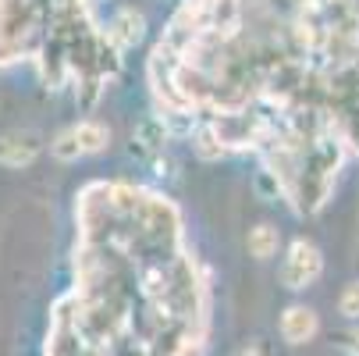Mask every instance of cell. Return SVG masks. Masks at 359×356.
<instances>
[{
    "label": "cell",
    "instance_id": "obj_3",
    "mask_svg": "<svg viewBox=\"0 0 359 356\" xmlns=\"http://www.w3.org/2000/svg\"><path fill=\"white\" fill-rule=\"evenodd\" d=\"M171 132H168V121L161 118V114H149V118H142L139 125H135V132H132V154L135 157H157L161 154V146H164V139H168Z\"/></svg>",
    "mask_w": 359,
    "mask_h": 356
},
{
    "label": "cell",
    "instance_id": "obj_6",
    "mask_svg": "<svg viewBox=\"0 0 359 356\" xmlns=\"http://www.w3.org/2000/svg\"><path fill=\"white\" fill-rule=\"evenodd\" d=\"M189 139H192V150H196L203 161H217V157L228 154V146L221 143V136H217V128H214L210 118H199V125H196V132Z\"/></svg>",
    "mask_w": 359,
    "mask_h": 356
},
{
    "label": "cell",
    "instance_id": "obj_8",
    "mask_svg": "<svg viewBox=\"0 0 359 356\" xmlns=\"http://www.w3.org/2000/svg\"><path fill=\"white\" fill-rule=\"evenodd\" d=\"M75 136H79L82 154H100V150H107V143H111V128L100 125V121H93V118L79 121V125H75Z\"/></svg>",
    "mask_w": 359,
    "mask_h": 356
},
{
    "label": "cell",
    "instance_id": "obj_11",
    "mask_svg": "<svg viewBox=\"0 0 359 356\" xmlns=\"http://www.w3.org/2000/svg\"><path fill=\"white\" fill-rule=\"evenodd\" d=\"M149 164H153V175H161V178L175 171V161H171V157H161V154H157V157H153Z\"/></svg>",
    "mask_w": 359,
    "mask_h": 356
},
{
    "label": "cell",
    "instance_id": "obj_9",
    "mask_svg": "<svg viewBox=\"0 0 359 356\" xmlns=\"http://www.w3.org/2000/svg\"><path fill=\"white\" fill-rule=\"evenodd\" d=\"M50 154H54L57 161H79V157H82V146H79V136H75V125L54 136V143H50Z\"/></svg>",
    "mask_w": 359,
    "mask_h": 356
},
{
    "label": "cell",
    "instance_id": "obj_5",
    "mask_svg": "<svg viewBox=\"0 0 359 356\" xmlns=\"http://www.w3.org/2000/svg\"><path fill=\"white\" fill-rule=\"evenodd\" d=\"M281 335L285 342L292 345H302V342H310L317 335V314L310 307H288L281 314Z\"/></svg>",
    "mask_w": 359,
    "mask_h": 356
},
{
    "label": "cell",
    "instance_id": "obj_7",
    "mask_svg": "<svg viewBox=\"0 0 359 356\" xmlns=\"http://www.w3.org/2000/svg\"><path fill=\"white\" fill-rule=\"evenodd\" d=\"M245 242H249V253L256 261H267V257H274L278 246H281V232L274 225H256V228H249Z\"/></svg>",
    "mask_w": 359,
    "mask_h": 356
},
{
    "label": "cell",
    "instance_id": "obj_1",
    "mask_svg": "<svg viewBox=\"0 0 359 356\" xmlns=\"http://www.w3.org/2000/svg\"><path fill=\"white\" fill-rule=\"evenodd\" d=\"M324 271V257H320V249L313 242H306V239H295L288 246V257L281 264V282L288 289H306L310 282H317Z\"/></svg>",
    "mask_w": 359,
    "mask_h": 356
},
{
    "label": "cell",
    "instance_id": "obj_4",
    "mask_svg": "<svg viewBox=\"0 0 359 356\" xmlns=\"http://www.w3.org/2000/svg\"><path fill=\"white\" fill-rule=\"evenodd\" d=\"M39 154V136L36 132H8L0 136V164L8 168H25Z\"/></svg>",
    "mask_w": 359,
    "mask_h": 356
},
{
    "label": "cell",
    "instance_id": "obj_10",
    "mask_svg": "<svg viewBox=\"0 0 359 356\" xmlns=\"http://www.w3.org/2000/svg\"><path fill=\"white\" fill-rule=\"evenodd\" d=\"M338 310H341L345 317H359V285H348V289L341 292Z\"/></svg>",
    "mask_w": 359,
    "mask_h": 356
},
{
    "label": "cell",
    "instance_id": "obj_2",
    "mask_svg": "<svg viewBox=\"0 0 359 356\" xmlns=\"http://www.w3.org/2000/svg\"><path fill=\"white\" fill-rule=\"evenodd\" d=\"M104 36L111 39L114 50H125V46L142 43V36H146V18H142V11H135V8L114 11V18L107 22V32H104Z\"/></svg>",
    "mask_w": 359,
    "mask_h": 356
},
{
    "label": "cell",
    "instance_id": "obj_12",
    "mask_svg": "<svg viewBox=\"0 0 359 356\" xmlns=\"http://www.w3.org/2000/svg\"><path fill=\"white\" fill-rule=\"evenodd\" d=\"M238 356H260V349H256V345H242Z\"/></svg>",
    "mask_w": 359,
    "mask_h": 356
}]
</instances>
